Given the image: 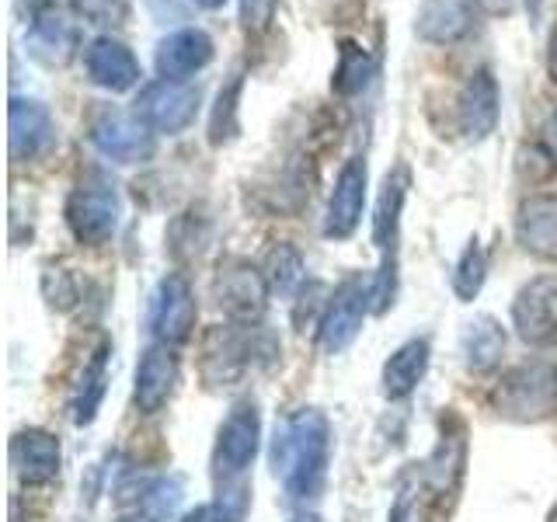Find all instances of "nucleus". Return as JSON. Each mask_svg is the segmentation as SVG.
I'll use <instances>...</instances> for the list:
<instances>
[{
  "mask_svg": "<svg viewBox=\"0 0 557 522\" xmlns=\"http://www.w3.org/2000/svg\"><path fill=\"white\" fill-rule=\"evenodd\" d=\"M547 522H557V501H554V509H550V515H547Z\"/></svg>",
  "mask_w": 557,
  "mask_h": 522,
  "instance_id": "39",
  "label": "nucleus"
},
{
  "mask_svg": "<svg viewBox=\"0 0 557 522\" xmlns=\"http://www.w3.org/2000/svg\"><path fill=\"white\" fill-rule=\"evenodd\" d=\"M293 522H321V519L318 515H296Z\"/></svg>",
  "mask_w": 557,
  "mask_h": 522,
  "instance_id": "38",
  "label": "nucleus"
},
{
  "mask_svg": "<svg viewBox=\"0 0 557 522\" xmlns=\"http://www.w3.org/2000/svg\"><path fill=\"white\" fill-rule=\"evenodd\" d=\"M463 463H467V443H463V432L457 435H443L435 452L425 460L422 467V477H425V487L435 495V498H446L457 492V484L463 477Z\"/></svg>",
  "mask_w": 557,
  "mask_h": 522,
  "instance_id": "25",
  "label": "nucleus"
},
{
  "mask_svg": "<svg viewBox=\"0 0 557 522\" xmlns=\"http://www.w3.org/2000/svg\"><path fill=\"white\" fill-rule=\"evenodd\" d=\"M429 338H411L400 348H394L391 359L383 362V373H380V383H383V397L391 400H405L414 394L418 383L425 380V370H429Z\"/></svg>",
  "mask_w": 557,
  "mask_h": 522,
  "instance_id": "22",
  "label": "nucleus"
},
{
  "mask_svg": "<svg viewBox=\"0 0 557 522\" xmlns=\"http://www.w3.org/2000/svg\"><path fill=\"white\" fill-rule=\"evenodd\" d=\"M261 275H265L272 296H289L304 283V254L293 248L289 240H275L261 258Z\"/></svg>",
  "mask_w": 557,
  "mask_h": 522,
  "instance_id": "27",
  "label": "nucleus"
},
{
  "mask_svg": "<svg viewBox=\"0 0 557 522\" xmlns=\"http://www.w3.org/2000/svg\"><path fill=\"white\" fill-rule=\"evenodd\" d=\"M191 4L202 8V11H220V8L226 4V0H191Z\"/></svg>",
  "mask_w": 557,
  "mask_h": 522,
  "instance_id": "37",
  "label": "nucleus"
},
{
  "mask_svg": "<svg viewBox=\"0 0 557 522\" xmlns=\"http://www.w3.org/2000/svg\"><path fill=\"white\" fill-rule=\"evenodd\" d=\"M182 522H240V519L231 509H223L220 501H206V505H196L191 512H185Z\"/></svg>",
  "mask_w": 557,
  "mask_h": 522,
  "instance_id": "33",
  "label": "nucleus"
},
{
  "mask_svg": "<svg viewBox=\"0 0 557 522\" xmlns=\"http://www.w3.org/2000/svg\"><path fill=\"white\" fill-rule=\"evenodd\" d=\"M373 77V60L356 39H345L338 49V66H335V77H331V87L348 98V95H359L366 84Z\"/></svg>",
  "mask_w": 557,
  "mask_h": 522,
  "instance_id": "28",
  "label": "nucleus"
},
{
  "mask_svg": "<svg viewBox=\"0 0 557 522\" xmlns=\"http://www.w3.org/2000/svg\"><path fill=\"white\" fill-rule=\"evenodd\" d=\"M109 356H112V345L101 341L91 352V359L84 362L77 400H74V425H91L98 418L101 397H104V380H109Z\"/></svg>",
  "mask_w": 557,
  "mask_h": 522,
  "instance_id": "26",
  "label": "nucleus"
},
{
  "mask_svg": "<svg viewBox=\"0 0 557 522\" xmlns=\"http://www.w3.org/2000/svg\"><path fill=\"white\" fill-rule=\"evenodd\" d=\"M512 327L530 348H557V272L519 286L512 300Z\"/></svg>",
  "mask_w": 557,
  "mask_h": 522,
  "instance_id": "6",
  "label": "nucleus"
},
{
  "mask_svg": "<svg viewBox=\"0 0 557 522\" xmlns=\"http://www.w3.org/2000/svg\"><path fill=\"white\" fill-rule=\"evenodd\" d=\"M8 147L14 164H32L57 147V119L35 98H11L8 109Z\"/></svg>",
  "mask_w": 557,
  "mask_h": 522,
  "instance_id": "11",
  "label": "nucleus"
},
{
  "mask_svg": "<svg viewBox=\"0 0 557 522\" xmlns=\"http://www.w3.org/2000/svg\"><path fill=\"white\" fill-rule=\"evenodd\" d=\"M240 74L223 87L216 95V109H213V119H209V144L220 147L226 139H234L237 133V101H240Z\"/></svg>",
  "mask_w": 557,
  "mask_h": 522,
  "instance_id": "30",
  "label": "nucleus"
},
{
  "mask_svg": "<svg viewBox=\"0 0 557 522\" xmlns=\"http://www.w3.org/2000/svg\"><path fill=\"white\" fill-rule=\"evenodd\" d=\"M411 188V174L405 164H397L387 178H383L380 199H376V216H373V240L380 244L383 251H394L397 240V226H400V209H405Z\"/></svg>",
  "mask_w": 557,
  "mask_h": 522,
  "instance_id": "24",
  "label": "nucleus"
},
{
  "mask_svg": "<svg viewBox=\"0 0 557 522\" xmlns=\"http://www.w3.org/2000/svg\"><path fill=\"white\" fill-rule=\"evenodd\" d=\"M502 115V95H498V80L487 66H478L474 74L467 77L457 98V122L460 133L467 139H487L498 126Z\"/></svg>",
  "mask_w": 557,
  "mask_h": 522,
  "instance_id": "15",
  "label": "nucleus"
},
{
  "mask_svg": "<svg viewBox=\"0 0 557 522\" xmlns=\"http://www.w3.org/2000/svg\"><path fill=\"white\" fill-rule=\"evenodd\" d=\"M216 296H220V307L231 313L234 321L255 324L261 313H265V303L272 293H269V283L258 265L234 258V261H226L216 275Z\"/></svg>",
  "mask_w": 557,
  "mask_h": 522,
  "instance_id": "13",
  "label": "nucleus"
},
{
  "mask_svg": "<svg viewBox=\"0 0 557 522\" xmlns=\"http://www.w3.org/2000/svg\"><path fill=\"white\" fill-rule=\"evenodd\" d=\"M495 411L512 422H544L557 411V365L527 362L509 370L495 387Z\"/></svg>",
  "mask_w": 557,
  "mask_h": 522,
  "instance_id": "2",
  "label": "nucleus"
},
{
  "mask_svg": "<svg viewBox=\"0 0 557 522\" xmlns=\"http://www.w3.org/2000/svg\"><path fill=\"white\" fill-rule=\"evenodd\" d=\"M150 335L161 345H182L191 338V327H196V296L185 275H164L157 283L150 296V313H147Z\"/></svg>",
  "mask_w": 557,
  "mask_h": 522,
  "instance_id": "9",
  "label": "nucleus"
},
{
  "mask_svg": "<svg viewBox=\"0 0 557 522\" xmlns=\"http://www.w3.org/2000/svg\"><path fill=\"white\" fill-rule=\"evenodd\" d=\"M77 8L84 17H91L98 25H115L126 17L129 0H77Z\"/></svg>",
  "mask_w": 557,
  "mask_h": 522,
  "instance_id": "32",
  "label": "nucleus"
},
{
  "mask_svg": "<svg viewBox=\"0 0 557 522\" xmlns=\"http://www.w3.org/2000/svg\"><path fill=\"white\" fill-rule=\"evenodd\" d=\"M66 226L81 244L87 248H101L109 244L119 231V216H122V202L119 191L104 182H81L66 199Z\"/></svg>",
  "mask_w": 557,
  "mask_h": 522,
  "instance_id": "3",
  "label": "nucleus"
},
{
  "mask_svg": "<svg viewBox=\"0 0 557 522\" xmlns=\"http://www.w3.org/2000/svg\"><path fill=\"white\" fill-rule=\"evenodd\" d=\"M474 4H481L484 11H492V14H509L519 0H474Z\"/></svg>",
  "mask_w": 557,
  "mask_h": 522,
  "instance_id": "36",
  "label": "nucleus"
},
{
  "mask_svg": "<svg viewBox=\"0 0 557 522\" xmlns=\"http://www.w3.org/2000/svg\"><path fill=\"white\" fill-rule=\"evenodd\" d=\"M11 467L25 487L49 484L60 474V439L46 428H22L11 439Z\"/></svg>",
  "mask_w": 557,
  "mask_h": 522,
  "instance_id": "20",
  "label": "nucleus"
},
{
  "mask_svg": "<svg viewBox=\"0 0 557 522\" xmlns=\"http://www.w3.org/2000/svg\"><path fill=\"white\" fill-rule=\"evenodd\" d=\"M275 11H278V0H240L244 32H251V35L269 32L272 22H275Z\"/></svg>",
  "mask_w": 557,
  "mask_h": 522,
  "instance_id": "31",
  "label": "nucleus"
},
{
  "mask_svg": "<svg viewBox=\"0 0 557 522\" xmlns=\"http://www.w3.org/2000/svg\"><path fill=\"white\" fill-rule=\"evenodd\" d=\"M366 188H370V167L366 157H348L342 171L335 174V188L327 196L324 209V237L345 240L359 231L362 209H366Z\"/></svg>",
  "mask_w": 557,
  "mask_h": 522,
  "instance_id": "10",
  "label": "nucleus"
},
{
  "mask_svg": "<svg viewBox=\"0 0 557 522\" xmlns=\"http://www.w3.org/2000/svg\"><path fill=\"white\" fill-rule=\"evenodd\" d=\"M178 383V356L171 352V345L153 341L144 348V356L136 362V383H133V400L144 414L164 411V405L174 394Z\"/></svg>",
  "mask_w": 557,
  "mask_h": 522,
  "instance_id": "18",
  "label": "nucleus"
},
{
  "mask_svg": "<svg viewBox=\"0 0 557 522\" xmlns=\"http://www.w3.org/2000/svg\"><path fill=\"white\" fill-rule=\"evenodd\" d=\"M366 310H373L370 286H366L359 275L342 278V283L335 286V293L327 296V303L318 318V341L327 356L345 352V348L359 338Z\"/></svg>",
  "mask_w": 557,
  "mask_h": 522,
  "instance_id": "5",
  "label": "nucleus"
},
{
  "mask_svg": "<svg viewBox=\"0 0 557 522\" xmlns=\"http://www.w3.org/2000/svg\"><path fill=\"white\" fill-rule=\"evenodd\" d=\"M460 356L470 373H492L498 370V362L505 356V327L492 318L481 313L460 331Z\"/></svg>",
  "mask_w": 557,
  "mask_h": 522,
  "instance_id": "23",
  "label": "nucleus"
},
{
  "mask_svg": "<svg viewBox=\"0 0 557 522\" xmlns=\"http://www.w3.org/2000/svg\"><path fill=\"white\" fill-rule=\"evenodd\" d=\"M547 77L557 84V25L547 35Z\"/></svg>",
  "mask_w": 557,
  "mask_h": 522,
  "instance_id": "35",
  "label": "nucleus"
},
{
  "mask_svg": "<svg viewBox=\"0 0 557 522\" xmlns=\"http://www.w3.org/2000/svg\"><path fill=\"white\" fill-rule=\"evenodd\" d=\"M544 147H547V157H550L554 167H557V109L544 122Z\"/></svg>",
  "mask_w": 557,
  "mask_h": 522,
  "instance_id": "34",
  "label": "nucleus"
},
{
  "mask_svg": "<svg viewBox=\"0 0 557 522\" xmlns=\"http://www.w3.org/2000/svg\"><path fill=\"white\" fill-rule=\"evenodd\" d=\"M258 446H261L258 405L240 400V405H234V411L223 418V425L216 432V449H213L216 477H223V484L244 477V470H248L258 457Z\"/></svg>",
  "mask_w": 557,
  "mask_h": 522,
  "instance_id": "7",
  "label": "nucleus"
},
{
  "mask_svg": "<svg viewBox=\"0 0 557 522\" xmlns=\"http://www.w3.org/2000/svg\"><path fill=\"white\" fill-rule=\"evenodd\" d=\"M25 46L35 60L49 70H60L66 66L70 60L77 57L81 49V32L77 25L70 22L66 11H57V8H46L32 17V25L25 32Z\"/></svg>",
  "mask_w": 557,
  "mask_h": 522,
  "instance_id": "17",
  "label": "nucleus"
},
{
  "mask_svg": "<svg viewBox=\"0 0 557 522\" xmlns=\"http://www.w3.org/2000/svg\"><path fill=\"white\" fill-rule=\"evenodd\" d=\"M213 39L202 28H178L164 35L153 49V66L164 80H188L213 63Z\"/></svg>",
  "mask_w": 557,
  "mask_h": 522,
  "instance_id": "16",
  "label": "nucleus"
},
{
  "mask_svg": "<svg viewBox=\"0 0 557 522\" xmlns=\"http://www.w3.org/2000/svg\"><path fill=\"white\" fill-rule=\"evenodd\" d=\"M516 240L527 254L540 261H557V191H540V196H530L519 206Z\"/></svg>",
  "mask_w": 557,
  "mask_h": 522,
  "instance_id": "21",
  "label": "nucleus"
},
{
  "mask_svg": "<svg viewBox=\"0 0 557 522\" xmlns=\"http://www.w3.org/2000/svg\"><path fill=\"white\" fill-rule=\"evenodd\" d=\"M122 522H139V519H122Z\"/></svg>",
  "mask_w": 557,
  "mask_h": 522,
  "instance_id": "40",
  "label": "nucleus"
},
{
  "mask_svg": "<svg viewBox=\"0 0 557 522\" xmlns=\"http://www.w3.org/2000/svg\"><path fill=\"white\" fill-rule=\"evenodd\" d=\"M115 498L133 509L139 522H168L185 501V481L178 474H129L119 484Z\"/></svg>",
  "mask_w": 557,
  "mask_h": 522,
  "instance_id": "12",
  "label": "nucleus"
},
{
  "mask_svg": "<svg viewBox=\"0 0 557 522\" xmlns=\"http://www.w3.org/2000/svg\"><path fill=\"white\" fill-rule=\"evenodd\" d=\"M202 91L191 80H164L157 77L150 80L136 98V115L147 122L153 133L164 136H178L185 133L199 115Z\"/></svg>",
  "mask_w": 557,
  "mask_h": 522,
  "instance_id": "4",
  "label": "nucleus"
},
{
  "mask_svg": "<svg viewBox=\"0 0 557 522\" xmlns=\"http://www.w3.org/2000/svg\"><path fill=\"white\" fill-rule=\"evenodd\" d=\"M484 278H487V254L481 248V240L474 237L457 258V265H453L449 283H453V293H457L463 303H470L484 289Z\"/></svg>",
  "mask_w": 557,
  "mask_h": 522,
  "instance_id": "29",
  "label": "nucleus"
},
{
  "mask_svg": "<svg viewBox=\"0 0 557 522\" xmlns=\"http://www.w3.org/2000/svg\"><path fill=\"white\" fill-rule=\"evenodd\" d=\"M478 25L474 0H425L414 17V35L429 46H457Z\"/></svg>",
  "mask_w": 557,
  "mask_h": 522,
  "instance_id": "19",
  "label": "nucleus"
},
{
  "mask_svg": "<svg viewBox=\"0 0 557 522\" xmlns=\"http://www.w3.org/2000/svg\"><path fill=\"white\" fill-rule=\"evenodd\" d=\"M272 474L293 501L318 498L331 463V422L318 408H300L272 435Z\"/></svg>",
  "mask_w": 557,
  "mask_h": 522,
  "instance_id": "1",
  "label": "nucleus"
},
{
  "mask_svg": "<svg viewBox=\"0 0 557 522\" xmlns=\"http://www.w3.org/2000/svg\"><path fill=\"white\" fill-rule=\"evenodd\" d=\"M84 70H87V80L101 91H112V95H122V91H133L144 77V70H139V60L133 57V49L126 42L112 39V35H98V39L87 42L84 49Z\"/></svg>",
  "mask_w": 557,
  "mask_h": 522,
  "instance_id": "14",
  "label": "nucleus"
},
{
  "mask_svg": "<svg viewBox=\"0 0 557 522\" xmlns=\"http://www.w3.org/2000/svg\"><path fill=\"white\" fill-rule=\"evenodd\" d=\"M91 144L115 164H144L153 153V129L136 112L101 109L91 122Z\"/></svg>",
  "mask_w": 557,
  "mask_h": 522,
  "instance_id": "8",
  "label": "nucleus"
}]
</instances>
